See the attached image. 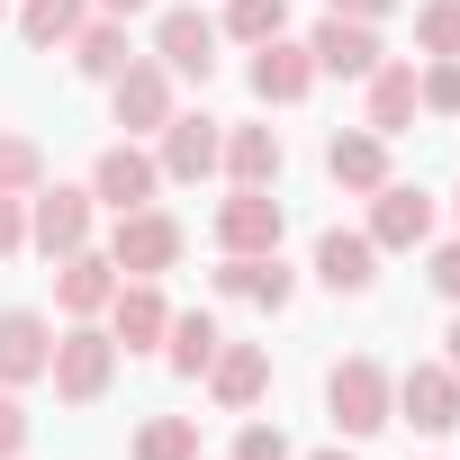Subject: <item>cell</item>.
<instances>
[{"instance_id": "cell-1", "label": "cell", "mask_w": 460, "mask_h": 460, "mask_svg": "<svg viewBox=\"0 0 460 460\" xmlns=\"http://www.w3.org/2000/svg\"><path fill=\"white\" fill-rule=\"evenodd\" d=\"M46 379H55V397H64V406H100V397H109V379H118V334H109V325H91V316H73V325L55 334Z\"/></svg>"}, {"instance_id": "cell-9", "label": "cell", "mask_w": 460, "mask_h": 460, "mask_svg": "<svg viewBox=\"0 0 460 460\" xmlns=\"http://www.w3.org/2000/svg\"><path fill=\"white\" fill-rule=\"evenodd\" d=\"M154 190H163V163H154L136 136H127V145H109V154L91 163V199H100V208H118V217H127V208H154Z\"/></svg>"}, {"instance_id": "cell-21", "label": "cell", "mask_w": 460, "mask_h": 460, "mask_svg": "<svg viewBox=\"0 0 460 460\" xmlns=\"http://www.w3.org/2000/svg\"><path fill=\"white\" fill-rule=\"evenodd\" d=\"M64 55H73V73H91V82H118V73L136 64V46H127V19H109V10H100V19H82Z\"/></svg>"}, {"instance_id": "cell-17", "label": "cell", "mask_w": 460, "mask_h": 460, "mask_svg": "<svg viewBox=\"0 0 460 460\" xmlns=\"http://www.w3.org/2000/svg\"><path fill=\"white\" fill-rule=\"evenodd\" d=\"M109 298H118V262H109V253L82 244V253L55 262V307H64V316H109Z\"/></svg>"}, {"instance_id": "cell-14", "label": "cell", "mask_w": 460, "mask_h": 460, "mask_svg": "<svg viewBox=\"0 0 460 460\" xmlns=\"http://www.w3.org/2000/svg\"><path fill=\"white\" fill-rule=\"evenodd\" d=\"M109 109H118V127H127V136H163V118H172V73L136 55V64L109 82Z\"/></svg>"}, {"instance_id": "cell-28", "label": "cell", "mask_w": 460, "mask_h": 460, "mask_svg": "<svg viewBox=\"0 0 460 460\" xmlns=\"http://www.w3.org/2000/svg\"><path fill=\"white\" fill-rule=\"evenodd\" d=\"M415 109H424V118H460V55H433V64L415 73Z\"/></svg>"}, {"instance_id": "cell-3", "label": "cell", "mask_w": 460, "mask_h": 460, "mask_svg": "<svg viewBox=\"0 0 460 460\" xmlns=\"http://www.w3.org/2000/svg\"><path fill=\"white\" fill-rule=\"evenodd\" d=\"M91 190H73V181H37L28 190V244L46 253V262H64V253H82L91 244Z\"/></svg>"}, {"instance_id": "cell-19", "label": "cell", "mask_w": 460, "mask_h": 460, "mask_svg": "<svg viewBox=\"0 0 460 460\" xmlns=\"http://www.w3.org/2000/svg\"><path fill=\"white\" fill-rule=\"evenodd\" d=\"M109 334H118L127 352H154V343L172 334V307H163V289H154V280H118V298H109Z\"/></svg>"}, {"instance_id": "cell-26", "label": "cell", "mask_w": 460, "mask_h": 460, "mask_svg": "<svg viewBox=\"0 0 460 460\" xmlns=\"http://www.w3.org/2000/svg\"><path fill=\"white\" fill-rule=\"evenodd\" d=\"M82 19H91V0H28V10H19V37L55 55V46H73V28H82Z\"/></svg>"}, {"instance_id": "cell-11", "label": "cell", "mask_w": 460, "mask_h": 460, "mask_svg": "<svg viewBox=\"0 0 460 460\" xmlns=\"http://www.w3.org/2000/svg\"><path fill=\"white\" fill-rule=\"evenodd\" d=\"M217 298H244V307H271V316H280V307L298 298V271H289L280 253H226V262H217Z\"/></svg>"}, {"instance_id": "cell-27", "label": "cell", "mask_w": 460, "mask_h": 460, "mask_svg": "<svg viewBox=\"0 0 460 460\" xmlns=\"http://www.w3.org/2000/svg\"><path fill=\"white\" fill-rule=\"evenodd\" d=\"M127 451H136V460H199V415H154Z\"/></svg>"}, {"instance_id": "cell-25", "label": "cell", "mask_w": 460, "mask_h": 460, "mask_svg": "<svg viewBox=\"0 0 460 460\" xmlns=\"http://www.w3.org/2000/svg\"><path fill=\"white\" fill-rule=\"evenodd\" d=\"M217 37H235V46H271V37H289V0H226Z\"/></svg>"}, {"instance_id": "cell-13", "label": "cell", "mask_w": 460, "mask_h": 460, "mask_svg": "<svg viewBox=\"0 0 460 460\" xmlns=\"http://www.w3.org/2000/svg\"><path fill=\"white\" fill-rule=\"evenodd\" d=\"M307 91H316V55H307L298 37L253 46V100H262V109H298Z\"/></svg>"}, {"instance_id": "cell-39", "label": "cell", "mask_w": 460, "mask_h": 460, "mask_svg": "<svg viewBox=\"0 0 460 460\" xmlns=\"http://www.w3.org/2000/svg\"><path fill=\"white\" fill-rule=\"evenodd\" d=\"M451 208H460V190H451Z\"/></svg>"}, {"instance_id": "cell-8", "label": "cell", "mask_w": 460, "mask_h": 460, "mask_svg": "<svg viewBox=\"0 0 460 460\" xmlns=\"http://www.w3.org/2000/svg\"><path fill=\"white\" fill-rule=\"evenodd\" d=\"M289 235V217L271 190H235V199H217V253H280Z\"/></svg>"}, {"instance_id": "cell-35", "label": "cell", "mask_w": 460, "mask_h": 460, "mask_svg": "<svg viewBox=\"0 0 460 460\" xmlns=\"http://www.w3.org/2000/svg\"><path fill=\"white\" fill-rule=\"evenodd\" d=\"M325 10H334V19H370V28H379V19L397 10V0H325Z\"/></svg>"}, {"instance_id": "cell-36", "label": "cell", "mask_w": 460, "mask_h": 460, "mask_svg": "<svg viewBox=\"0 0 460 460\" xmlns=\"http://www.w3.org/2000/svg\"><path fill=\"white\" fill-rule=\"evenodd\" d=\"M100 10H109V19H136V10H154V0H100Z\"/></svg>"}, {"instance_id": "cell-34", "label": "cell", "mask_w": 460, "mask_h": 460, "mask_svg": "<svg viewBox=\"0 0 460 460\" xmlns=\"http://www.w3.org/2000/svg\"><path fill=\"white\" fill-rule=\"evenodd\" d=\"M424 280H433V289H442V298H451V307H460V244H442V253H433V271H424Z\"/></svg>"}, {"instance_id": "cell-24", "label": "cell", "mask_w": 460, "mask_h": 460, "mask_svg": "<svg viewBox=\"0 0 460 460\" xmlns=\"http://www.w3.org/2000/svg\"><path fill=\"white\" fill-rule=\"evenodd\" d=\"M217 343H226V325H217L208 307H181V316H172V334H163V361H172L181 379H199V370L217 361Z\"/></svg>"}, {"instance_id": "cell-31", "label": "cell", "mask_w": 460, "mask_h": 460, "mask_svg": "<svg viewBox=\"0 0 460 460\" xmlns=\"http://www.w3.org/2000/svg\"><path fill=\"white\" fill-rule=\"evenodd\" d=\"M28 433H37V415L19 406V388H0V460H19V451H28Z\"/></svg>"}, {"instance_id": "cell-20", "label": "cell", "mask_w": 460, "mask_h": 460, "mask_svg": "<svg viewBox=\"0 0 460 460\" xmlns=\"http://www.w3.org/2000/svg\"><path fill=\"white\" fill-rule=\"evenodd\" d=\"M280 163H289V145H280V127H226V181L235 190H271L280 181Z\"/></svg>"}, {"instance_id": "cell-22", "label": "cell", "mask_w": 460, "mask_h": 460, "mask_svg": "<svg viewBox=\"0 0 460 460\" xmlns=\"http://www.w3.org/2000/svg\"><path fill=\"white\" fill-rule=\"evenodd\" d=\"M415 118H424V109H415V64H379V73H370V109H361V127L397 145Z\"/></svg>"}, {"instance_id": "cell-18", "label": "cell", "mask_w": 460, "mask_h": 460, "mask_svg": "<svg viewBox=\"0 0 460 460\" xmlns=\"http://www.w3.org/2000/svg\"><path fill=\"white\" fill-rule=\"evenodd\" d=\"M316 280H325L334 298H361V289L379 280V244H370V235H343V226H325V235H316Z\"/></svg>"}, {"instance_id": "cell-12", "label": "cell", "mask_w": 460, "mask_h": 460, "mask_svg": "<svg viewBox=\"0 0 460 460\" xmlns=\"http://www.w3.org/2000/svg\"><path fill=\"white\" fill-rule=\"evenodd\" d=\"M307 55H316V73H343V82H370L388 55H379V28L370 19H334L325 10V28L307 37Z\"/></svg>"}, {"instance_id": "cell-32", "label": "cell", "mask_w": 460, "mask_h": 460, "mask_svg": "<svg viewBox=\"0 0 460 460\" xmlns=\"http://www.w3.org/2000/svg\"><path fill=\"white\" fill-rule=\"evenodd\" d=\"M235 460H298V451H289L280 424H244V433H235Z\"/></svg>"}, {"instance_id": "cell-5", "label": "cell", "mask_w": 460, "mask_h": 460, "mask_svg": "<svg viewBox=\"0 0 460 460\" xmlns=\"http://www.w3.org/2000/svg\"><path fill=\"white\" fill-rule=\"evenodd\" d=\"M154 163H163V181H208V172L226 163V118H208V109H172Z\"/></svg>"}, {"instance_id": "cell-2", "label": "cell", "mask_w": 460, "mask_h": 460, "mask_svg": "<svg viewBox=\"0 0 460 460\" xmlns=\"http://www.w3.org/2000/svg\"><path fill=\"white\" fill-rule=\"evenodd\" d=\"M325 415H334V433H379V424H397V379L370 361V352H352V361H334L325 370Z\"/></svg>"}, {"instance_id": "cell-29", "label": "cell", "mask_w": 460, "mask_h": 460, "mask_svg": "<svg viewBox=\"0 0 460 460\" xmlns=\"http://www.w3.org/2000/svg\"><path fill=\"white\" fill-rule=\"evenodd\" d=\"M46 181V154H37V136H0V199H28Z\"/></svg>"}, {"instance_id": "cell-4", "label": "cell", "mask_w": 460, "mask_h": 460, "mask_svg": "<svg viewBox=\"0 0 460 460\" xmlns=\"http://www.w3.org/2000/svg\"><path fill=\"white\" fill-rule=\"evenodd\" d=\"M181 217H163V208H127L118 217V235H109V262H118V280H163L172 262H181Z\"/></svg>"}, {"instance_id": "cell-37", "label": "cell", "mask_w": 460, "mask_h": 460, "mask_svg": "<svg viewBox=\"0 0 460 460\" xmlns=\"http://www.w3.org/2000/svg\"><path fill=\"white\" fill-rule=\"evenodd\" d=\"M442 361H451V370H460V316H451V334H442Z\"/></svg>"}, {"instance_id": "cell-33", "label": "cell", "mask_w": 460, "mask_h": 460, "mask_svg": "<svg viewBox=\"0 0 460 460\" xmlns=\"http://www.w3.org/2000/svg\"><path fill=\"white\" fill-rule=\"evenodd\" d=\"M28 244V199H0V262Z\"/></svg>"}, {"instance_id": "cell-16", "label": "cell", "mask_w": 460, "mask_h": 460, "mask_svg": "<svg viewBox=\"0 0 460 460\" xmlns=\"http://www.w3.org/2000/svg\"><path fill=\"white\" fill-rule=\"evenodd\" d=\"M199 379H208V397H217L226 415H244V406H262V388H271V352H262V343H217V361H208Z\"/></svg>"}, {"instance_id": "cell-30", "label": "cell", "mask_w": 460, "mask_h": 460, "mask_svg": "<svg viewBox=\"0 0 460 460\" xmlns=\"http://www.w3.org/2000/svg\"><path fill=\"white\" fill-rule=\"evenodd\" d=\"M415 46L424 55H460V0H424L415 10Z\"/></svg>"}, {"instance_id": "cell-23", "label": "cell", "mask_w": 460, "mask_h": 460, "mask_svg": "<svg viewBox=\"0 0 460 460\" xmlns=\"http://www.w3.org/2000/svg\"><path fill=\"white\" fill-rule=\"evenodd\" d=\"M325 172H334V190H379L388 181V136H370V127H343L334 145H325Z\"/></svg>"}, {"instance_id": "cell-38", "label": "cell", "mask_w": 460, "mask_h": 460, "mask_svg": "<svg viewBox=\"0 0 460 460\" xmlns=\"http://www.w3.org/2000/svg\"><path fill=\"white\" fill-rule=\"evenodd\" d=\"M307 460H352V451H307Z\"/></svg>"}, {"instance_id": "cell-10", "label": "cell", "mask_w": 460, "mask_h": 460, "mask_svg": "<svg viewBox=\"0 0 460 460\" xmlns=\"http://www.w3.org/2000/svg\"><path fill=\"white\" fill-rule=\"evenodd\" d=\"M397 415H406L415 433H451V424H460V370H451V361H415V370L397 379Z\"/></svg>"}, {"instance_id": "cell-6", "label": "cell", "mask_w": 460, "mask_h": 460, "mask_svg": "<svg viewBox=\"0 0 460 460\" xmlns=\"http://www.w3.org/2000/svg\"><path fill=\"white\" fill-rule=\"evenodd\" d=\"M217 19H199V10H163L154 19V64L172 73V82H208L217 73Z\"/></svg>"}, {"instance_id": "cell-7", "label": "cell", "mask_w": 460, "mask_h": 460, "mask_svg": "<svg viewBox=\"0 0 460 460\" xmlns=\"http://www.w3.org/2000/svg\"><path fill=\"white\" fill-rule=\"evenodd\" d=\"M424 235H433V190L379 181V190H370V244H379V253H415Z\"/></svg>"}, {"instance_id": "cell-15", "label": "cell", "mask_w": 460, "mask_h": 460, "mask_svg": "<svg viewBox=\"0 0 460 460\" xmlns=\"http://www.w3.org/2000/svg\"><path fill=\"white\" fill-rule=\"evenodd\" d=\"M55 361V325L37 307H0V388H28Z\"/></svg>"}]
</instances>
